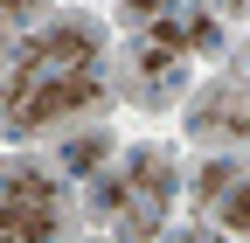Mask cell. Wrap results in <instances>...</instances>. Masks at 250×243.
Returning a JSON list of instances; mask_svg holds the SVG:
<instances>
[{"mask_svg":"<svg viewBox=\"0 0 250 243\" xmlns=\"http://www.w3.org/2000/svg\"><path fill=\"white\" fill-rule=\"evenodd\" d=\"M167 202H174V174L160 153H132L111 181H98V216H111L125 236H153L167 223Z\"/></svg>","mask_w":250,"mask_h":243,"instance_id":"cell-2","label":"cell"},{"mask_svg":"<svg viewBox=\"0 0 250 243\" xmlns=\"http://www.w3.org/2000/svg\"><path fill=\"white\" fill-rule=\"evenodd\" d=\"M104 98V77L98 63H35V56L14 49L7 63V104H14V125H42V118L62 111H83Z\"/></svg>","mask_w":250,"mask_h":243,"instance_id":"cell-1","label":"cell"},{"mask_svg":"<svg viewBox=\"0 0 250 243\" xmlns=\"http://www.w3.org/2000/svg\"><path fill=\"white\" fill-rule=\"evenodd\" d=\"M202 125L208 132H229V139H250V98H208L202 104Z\"/></svg>","mask_w":250,"mask_h":243,"instance_id":"cell-4","label":"cell"},{"mask_svg":"<svg viewBox=\"0 0 250 243\" xmlns=\"http://www.w3.org/2000/svg\"><path fill=\"white\" fill-rule=\"evenodd\" d=\"M188 243H202V236H188Z\"/></svg>","mask_w":250,"mask_h":243,"instance_id":"cell-11","label":"cell"},{"mask_svg":"<svg viewBox=\"0 0 250 243\" xmlns=\"http://www.w3.org/2000/svg\"><path fill=\"white\" fill-rule=\"evenodd\" d=\"M215 216H223V229H229V236H250V174L236 181L223 202H215Z\"/></svg>","mask_w":250,"mask_h":243,"instance_id":"cell-5","label":"cell"},{"mask_svg":"<svg viewBox=\"0 0 250 243\" xmlns=\"http://www.w3.org/2000/svg\"><path fill=\"white\" fill-rule=\"evenodd\" d=\"M174 7H181V0H125L132 21H160V14H174Z\"/></svg>","mask_w":250,"mask_h":243,"instance_id":"cell-8","label":"cell"},{"mask_svg":"<svg viewBox=\"0 0 250 243\" xmlns=\"http://www.w3.org/2000/svg\"><path fill=\"white\" fill-rule=\"evenodd\" d=\"M0 223H7V243H49L56 236V188L35 160H14L7 167V208H0Z\"/></svg>","mask_w":250,"mask_h":243,"instance_id":"cell-3","label":"cell"},{"mask_svg":"<svg viewBox=\"0 0 250 243\" xmlns=\"http://www.w3.org/2000/svg\"><path fill=\"white\" fill-rule=\"evenodd\" d=\"M28 7H35V0H7V21H28Z\"/></svg>","mask_w":250,"mask_h":243,"instance_id":"cell-9","label":"cell"},{"mask_svg":"<svg viewBox=\"0 0 250 243\" xmlns=\"http://www.w3.org/2000/svg\"><path fill=\"white\" fill-rule=\"evenodd\" d=\"M229 7H236V14H250V0H229Z\"/></svg>","mask_w":250,"mask_h":243,"instance_id":"cell-10","label":"cell"},{"mask_svg":"<svg viewBox=\"0 0 250 243\" xmlns=\"http://www.w3.org/2000/svg\"><path fill=\"white\" fill-rule=\"evenodd\" d=\"M98 160H104V139H83V146H70V167H77V174H98Z\"/></svg>","mask_w":250,"mask_h":243,"instance_id":"cell-7","label":"cell"},{"mask_svg":"<svg viewBox=\"0 0 250 243\" xmlns=\"http://www.w3.org/2000/svg\"><path fill=\"white\" fill-rule=\"evenodd\" d=\"M236 181H243V174H236L229 160H215V167H202V181H195V202H202V208H215V202H223V195L236 188Z\"/></svg>","mask_w":250,"mask_h":243,"instance_id":"cell-6","label":"cell"}]
</instances>
